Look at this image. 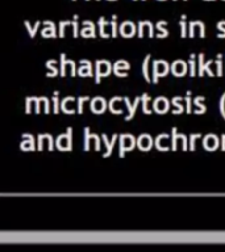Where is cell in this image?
Listing matches in <instances>:
<instances>
[{"mask_svg":"<svg viewBox=\"0 0 225 252\" xmlns=\"http://www.w3.org/2000/svg\"><path fill=\"white\" fill-rule=\"evenodd\" d=\"M211 63H213L212 59H209V61L204 62V54L200 53V54H199V72H197V75H199V76H204V72H207L209 76H215V74H213L212 71L209 70Z\"/></svg>","mask_w":225,"mask_h":252,"instance_id":"5","label":"cell"},{"mask_svg":"<svg viewBox=\"0 0 225 252\" xmlns=\"http://www.w3.org/2000/svg\"><path fill=\"white\" fill-rule=\"evenodd\" d=\"M103 139H104V143H106L107 149H108V151H107V154H104V157H108V155H110V154L112 153V149H113L114 143H116V139H117V135H113V139H112V142H111V143H110V142H108V141H107L106 135L103 137Z\"/></svg>","mask_w":225,"mask_h":252,"instance_id":"16","label":"cell"},{"mask_svg":"<svg viewBox=\"0 0 225 252\" xmlns=\"http://www.w3.org/2000/svg\"><path fill=\"white\" fill-rule=\"evenodd\" d=\"M182 100H183L182 97H174L173 98V105L177 108V110H173L174 114H181V113H183V112H185V106L181 104Z\"/></svg>","mask_w":225,"mask_h":252,"instance_id":"13","label":"cell"},{"mask_svg":"<svg viewBox=\"0 0 225 252\" xmlns=\"http://www.w3.org/2000/svg\"><path fill=\"white\" fill-rule=\"evenodd\" d=\"M201 137V134H192L191 137H189V143H188V150H191V151H195V149H196V139H199V138Z\"/></svg>","mask_w":225,"mask_h":252,"instance_id":"19","label":"cell"},{"mask_svg":"<svg viewBox=\"0 0 225 252\" xmlns=\"http://www.w3.org/2000/svg\"><path fill=\"white\" fill-rule=\"evenodd\" d=\"M191 94L192 92L191 91H187V94H186L185 97V102H186V113H192V97H191Z\"/></svg>","mask_w":225,"mask_h":252,"instance_id":"14","label":"cell"},{"mask_svg":"<svg viewBox=\"0 0 225 252\" xmlns=\"http://www.w3.org/2000/svg\"><path fill=\"white\" fill-rule=\"evenodd\" d=\"M170 70H171L174 76L182 78V76H185V75L187 74V71H188V63L185 62V61H182V59H178V61L173 62V64L170 66Z\"/></svg>","mask_w":225,"mask_h":252,"instance_id":"2","label":"cell"},{"mask_svg":"<svg viewBox=\"0 0 225 252\" xmlns=\"http://www.w3.org/2000/svg\"><path fill=\"white\" fill-rule=\"evenodd\" d=\"M166 24H167L166 21H159V23L157 24V28L162 32L161 34H158V38H166V37L169 35V31H167V29H163V25H166Z\"/></svg>","mask_w":225,"mask_h":252,"instance_id":"18","label":"cell"},{"mask_svg":"<svg viewBox=\"0 0 225 252\" xmlns=\"http://www.w3.org/2000/svg\"><path fill=\"white\" fill-rule=\"evenodd\" d=\"M170 109V102L166 97H158L155 101H154V110L159 114L167 113Z\"/></svg>","mask_w":225,"mask_h":252,"instance_id":"7","label":"cell"},{"mask_svg":"<svg viewBox=\"0 0 225 252\" xmlns=\"http://www.w3.org/2000/svg\"><path fill=\"white\" fill-rule=\"evenodd\" d=\"M205 98L203 97V96H199V97H195V100H193V104H195V106H197L199 109H195V113L196 114H203L207 112V108H205V105H203V101H204Z\"/></svg>","mask_w":225,"mask_h":252,"instance_id":"10","label":"cell"},{"mask_svg":"<svg viewBox=\"0 0 225 252\" xmlns=\"http://www.w3.org/2000/svg\"><path fill=\"white\" fill-rule=\"evenodd\" d=\"M223 54H217L216 58V75L217 76H223Z\"/></svg>","mask_w":225,"mask_h":252,"instance_id":"17","label":"cell"},{"mask_svg":"<svg viewBox=\"0 0 225 252\" xmlns=\"http://www.w3.org/2000/svg\"><path fill=\"white\" fill-rule=\"evenodd\" d=\"M170 72V64L163 59L154 61L153 63V83L157 84L161 76H166Z\"/></svg>","mask_w":225,"mask_h":252,"instance_id":"1","label":"cell"},{"mask_svg":"<svg viewBox=\"0 0 225 252\" xmlns=\"http://www.w3.org/2000/svg\"><path fill=\"white\" fill-rule=\"evenodd\" d=\"M220 149L223 151H225V134L224 135H221V145H220Z\"/></svg>","mask_w":225,"mask_h":252,"instance_id":"23","label":"cell"},{"mask_svg":"<svg viewBox=\"0 0 225 252\" xmlns=\"http://www.w3.org/2000/svg\"><path fill=\"white\" fill-rule=\"evenodd\" d=\"M167 138H169L167 134H161V135H158L157 139H155V147H157L159 151H167V150L170 149V147H167V146H162V141H165V139H167Z\"/></svg>","mask_w":225,"mask_h":252,"instance_id":"12","label":"cell"},{"mask_svg":"<svg viewBox=\"0 0 225 252\" xmlns=\"http://www.w3.org/2000/svg\"><path fill=\"white\" fill-rule=\"evenodd\" d=\"M188 66H189V76L191 78H195L196 76V61H195V53L193 54H191V57H189L188 59Z\"/></svg>","mask_w":225,"mask_h":252,"instance_id":"11","label":"cell"},{"mask_svg":"<svg viewBox=\"0 0 225 252\" xmlns=\"http://www.w3.org/2000/svg\"><path fill=\"white\" fill-rule=\"evenodd\" d=\"M220 113L223 120L225 121V92L221 94V98H220Z\"/></svg>","mask_w":225,"mask_h":252,"instance_id":"20","label":"cell"},{"mask_svg":"<svg viewBox=\"0 0 225 252\" xmlns=\"http://www.w3.org/2000/svg\"><path fill=\"white\" fill-rule=\"evenodd\" d=\"M124 100H125V102H126L128 110H129V113H128V116H126V121H129V120H132V118L134 117V113H136V109H137V106H138V104H140V100H141V98L140 97L136 98V100H134L133 105H130V102L128 98H124Z\"/></svg>","mask_w":225,"mask_h":252,"instance_id":"8","label":"cell"},{"mask_svg":"<svg viewBox=\"0 0 225 252\" xmlns=\"http://www.w3.org/2000/svg\"><path fill=\"white\" fill-rule=\"evenodd\" d=\"M134 145H136V139H134L133 135H130V134L121 135V139H120V157H124L125 151L133 150Z\"/></svg>","mask_w":225,"mask_h":252,"instance_id":"3","label":"cell"},{"mask_svg":"<svg viewBox=\"0 0 225 252\" xmlns=\"http://www.w3.org/2000/svg\"><path fill=\"white\" fill-rule=\"evenodd\" d=\"M151 55H146L145 59H144V63H142V75H144V79L146 82H150V76H149V62Z\"/></svg>","mask_w":225,"mask_h":252,"instance_id":"9","label":"cell"},{"mask_svg":"<svg viewBox=\"0 0 225 252\" xmlns=\"http://www.w3.org/2000/svg\"><path fill=\"white\" fill-rule=\"evenodd\" d=\"M112 28H113V33H112V35L116 37V34H117V32H116V23H112Z\"/></svg>","mask_w":225,"mask_h":252,"instance_id":"24","label":"cell"},{"mask_svg":"<svg viewBox=\"0 0 225 252\" xmlns=\"http://www.w3.org/2000/svg\"><path fill=\"white\" fill-rule=\"evenodd\" d=\"M225 21H221V23H219V25H217V28L220 29L221 33L220 34H217V38H225Z\"/></svg>","mask_w":225,"mask_h":252,"instance_id":"22","label":"cell"},{"mask_svg":"<svg viewBox=\"0 0 225 252\" xmlns=\"http://www.w3.org/2000/svg\"><path fill=\"white\" fill-rule=\"evenodd\" d=\"M141 100H142V112H144V113H145V114H151V113H153V110L148 109V102L150 101L149 96H148V94H142Z\"/></svg>","mask_w":225,"mask_h":252,"instance_id":"15","label":"cell"},{"mask_svg":"<svg viewBox=\"0 0 225 252\" xmlns=\"http://www.w3.org/2000/svg\"><path fill=\"white\" fill-rule=\"evenodd\" d=\"M185 19H186V16H183V17H182V20H183V21H179V25H181V29H182V33H181L182 38L187 37V28H186Z\"/></svg>","mask_w":225,"mask_h":252,"instance_id":"21","label":"cell"},{"mask_svg":"<svg viewBox=\"0 0 225 252\" xmlns=\"http://www.w3.org/2000/svg\"><path fill=\"white\" fill-rule=\"evenodd\" d=\"M136 143H137L138 149L141 151H149L153 147V138L150 137L149 134H142L136 141Z\"/></svg>","mask_w":225,"mask_h":252,"instance_id":"6","label":"cell"},{"mask_svg":"<svg viewBox=\"0 0 225 252\" xmlns=\"http://www.w3.org/2000/svg\"><path fill=\"white\" fill-rule=\"evenodd\" d=\"M203 147L207 151H215L220 147V141H219V138L216 135H213V134H208V135H205L203 138Z\"/></svg>","mask_w":225,"mask_h":252,"instance_id":"4","label":"cell"}]
</instances>
